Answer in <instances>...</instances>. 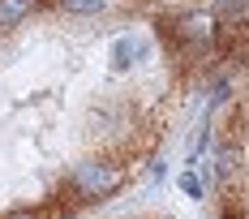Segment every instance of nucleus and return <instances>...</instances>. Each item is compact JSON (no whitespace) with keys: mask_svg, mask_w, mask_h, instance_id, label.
Masks as SVG:
<instances>
[{"mask_svg":"<svg viewBox=\"0 0 249 219\" xmlns=\"http://www.w3.org/2000/svg\"><path fill=\"white\" fill-rule=\"evenodd\" d=\"M180 189H185L189 198H202V181L194 176V172H185V176H180Z\"/></svg>","mask_w":249,"mask_h":219,"instance_id":"39448f33","label":"nucleus"},{"mask_svg":"<svg viewBox=\"0 0 249 219\" xmlns=\"http://www.w3.org/2000/svg\"><path fill=\"white\" fill-rule=\"evenodd\" d=\"M65 13H103V0H56Z\"/></svg>","mask_w":249,"mask_h":219,"instance_id":"20e7f679","label":"nucleus"},{"mask_svg":"<svg viewBox=\"0 0 249 219\" xmlns=\"http://www.w3.org/2000/svg\"><path fill=\"white\" fill-rule=\"evenodd\" d=\"M0 219H48L43 211H30V206H18V211H9V215H0Z\"/></svg>","mask_w":249,"mask_h":219,"instance_id":"423d86ee","label":"nucleus"},{"mask_svg":"<svg viewBox=\"0 0 249 219\" xmlns=\"http://www.w3.org/2000/svg\"><path fill=\"white\" fill-rule=\"evenodd\" d=\"M39 0H0V30H13V26H22L30 18V9H35Z\"/></svg>","mask_w":249,"mask_h":219,"instance_id":"7ed1b4c3","label":"nucleus"},{"mask_svg":"<svg viewBox=\"0 0 249 219\" xmlns=\"http://www.w3.org/2000/svg\"><path fill=\"white\" fill-rule=\"evenodd\" d=\"M159 30L180 56H202L206 48H215V13H185L163 22Z\"/></svg>","mask_w":249,"mask_h":219,"instance_id":"f03ea898","label":"nucleus"},{"mask_svg":"<svg viewBox=\"0 0 249 219\" xmlns=\"http://www.w3.org/2000/svg\"><path fill=\"white\" fill-rule=\"evenodd\" d=\"M124 185V168L121 164H77L69 176H65V189L69 194V206H90V202H103L112 198Z\"/></svg>","mask_w":249,"mask_h":219,"instance_id":"f257e3e1","label":"nucleus"}]
</instances>
